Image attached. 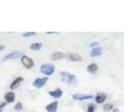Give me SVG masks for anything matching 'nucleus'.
I'll return each instance as SVG.
<instances>
[{
  "instance_id": "nucleus-1",
  "label": "nucleus",
  "mask_w": 124,
  "mask_h": 112,
  "mask_svg": "<svg viewBox=\"0 0 124 112\" xmlns=\"http://www.w3.org/2000/svg\"><path fill=\"white\" fill-rule=\"evenodd\" d=\"M61 78H62V82L69 84V85L75 84L77 82V78L74 75H71L69 73H66V72H61Z\"/></svg>"
},
{
  "instance_id": "nucleus-2",
  "label": "nucleus",
  "mask_w": 124,
  "mask_h": 112,
  "mask_svg": "<svg viewBox=\"0 0 124 112\" xmlns=\"http://www.w3.org/2000/svg\"><path fill=\"white\" fill-rule=\"evenodd\" d=\"M40 71L43 74L47 75V76H50V75L53 74V72H54V65L53 64H42L40 66Z\"/></svg>"
},
{
  "instance_id": "nucleus-3",
  "label": "nucleus",
  "mask_w": 124,
  "mask_h": 112,
  "mask_svg": "<svg viewBox=\"0 0 124 112\" xmlns=\"http://www.w3.org/2000/svg\"><path fill=\"white\" fill-rule=\"evenodd\" d=\"M22 64L27 69H30L34 66V61L32 60L31 58H29V57H27V56L25 55L22 56Z\"/></svg>"
},
{
  "instance_id": "nucleus-4",
  "label": "nucleus",
  "mask_w": 124,
  "mask_h": 112,
  "mask_svg": "<svg viewBox=\"0 0 124 112\" xmlns=\"http://www.w3.org/2000/svg\"><path fill=\"white\" fill-rule=\"evenodd\" d=\"M47 81H48V78H39L33 82V85L36 88H41L47 83Z\"/></svg>"
},
{
  "instance_id": "nucleus-5",
  "label": "nucleus",
  "mask_w": 124,
  "mask_h": 112,
  "mask_svg": "<svg viewBox=\"0 0 124 112\" xmlns=\"http://www.w3.org/2000/svg\"><path fill=\"white\" fill-rule=\"evenodd\" d=\"M66 59L68 61H71V62H80V61H82L81 56H79L77 53H68L66 55Z\"/></svg>"
},
{
  "instance_id": "nucleus-6",
  "label": "nucleus",
  "mask_w": 124,
  "mask_h": 112,
  "mask_svg": "<svg viewBox=\"0 0 124 112\" xmlns=\"http://www.w3.org/2000/svg\"><path fill=\"white\" fill-rule=\"evenodd\" d=\"M93 95H85V94H81V93H76L73 95V99L78 100V101H84L87 99H92Z\"/></svg>"
},
{
  "instance_id": "nucleus-7",
  "label": "nucleus",
  "mask_w": 124,
  "mask_h": 112,
  "mask_svg": "<svg viewBox=\"0 0 124 112\" xmlns=\"http://www.w3.org/2000/svg\"><path fill=\"white\" fill-rule=\"evenodd\" d=\"M64 57H65V54H64V53H62V52H59V51H55V52L51 53V55H50L51 60H53V61H59V60H62V58H64Z\"/></svg>"
},
{
  "instance_id": "nucleus-8",
  "label": "nucleus",
  "mask_w": 124,
  "mask_h": 112,
  "mask_svg": "<svg viewBox=\"0 0 124 112\" xmlns=\"http://www.w3.org/2000/svg\"><path fill=\"white\" fill-rule=\"evenodd\" d=\"M22 55V52L21 51H14V52H11L9 54H8L4 57L3 60H8V59H17L19 57H21Z\"/></svg>"
},
{
  "instance_id": "nucleus-9",
  "label": "nucleus",
  "mask_w": 124,
  "mask_h": 112,
  "mask_svg": "<svg viewBox=\"0 0 124 112\" xmlns=\"http://www.w3.org/2000/svg\"><path fill=\"white\" fill-rule=\"evenodd\" d=\"M57 108H58V103L57 102H53V103H51V104L46 106V109L48 112H56Z\"/></svg>"
},
{
  "instance_id": "nucleus-10",
  "label": "nucleus",
  "mask_w": 124,
  "mask_h": 112,
  "mask_svg": "<svg viewBox=\"0 0 124 112\" xmlns=\"http://www.w3.org/2000/svg\"><path fill=\"white\" fill-rule=\"evenodd\" d=\"M49 93H50V96H52L54 98H60L62 95V92L61 89H56L55 91H50Z\"/></svg>"
},
{
  "instance_id": "nucleus-11",
  "label": "nucleus",
  "mask_w": 124,
  "mask_h": 112,
  "mask_svg": "<svg viewBox=\"0 0 124 112\" xmlns=\"http://www.w3.org/2000/svg\"><path fill=\"white\" fill-rule=\"evenodd\" d=\"M23 79L22 77H19V78H17V79L13 81L12 83H11V85H10V89H11V90L16 89V88L18 87L19 85L21 84V82H23Z\"/></svg>"
},
{
  "instance_id": "nucleus-12",
  "label": "nucleus",
  "mask_w": 124,
  "mask_h": 112,
  "mask_svg": "<svg viewBox=\"0 0 124 112\" xmlns=\"http://www.w3.org/2000/svg\"><path fill=\"white\" fill-rule=\"evenodd\" d=\"M106 99V95L105 94V93H97V95L95 96V101H96L98 104L103 103Z\"/></svg>"
},
{
  "instance_id": "nucleus-13",
  "label": "nucleus",
  "mask_w": 124,
  "mask_h": 112,
  "mask_svg": "<svg viewBox=\"0 0 124 112\" xmlns=\"http://www.w3.org/2000/svg\"><path fill=\"white\" fill-rule=\"evenodd\" d=\"M101 53H102V49L100 47H95L91 51V56L92 57H97V56L101 55Z\"/></svg>"
},
{
  "instance_id": "nucleus-14",
  "label": "nucleus",
  "mask_w": 124,
  "mask_h": 112,
  "mask_svg": "<svg viewBox=\"0 0 124 112\" xmlns=\"http://www.w3.org/2000/svg\"><path fill=\"white\" fill-rule=\"evenodd\" d=\"M97 69H98V66H97V64H91L90 65H88L87 67V71L89 73H95L96 71H97Z\"/></svg>"
},
{
  "instance_id": "nucleus-15",
  "label": "nucleus",
  "mask_w": 124,
  "mask_h": 112,
  "mask_svg": "<svg viewBox=\"0 0 124 112\" xmlns=\"http://www.w3.org/2000/svg\"><path fill=\"white\" fill-rule=\"evenodd\" d=\"M5 99L8 103H12L14 99H15V94L13 93H7V94L5 95Z\"/></svg>"
},
{
  "instance_id": "nucleus-16",
  "label": "nucleus",
  "mask_w": 124,
  "mask_h": 112,
  "mask_svg": "<svg viewBox=\"0 0 124 112\" xmlns=\"http://www.w3.org/2000/svg\"><path fill=\"white\" fill-rule=\"evenodd\" d=\"M42 44L41 43H33L31 45V50H39L40 49H42Z\"/></svg>"
},
{
  "instance_id": "nucleus-17",
  "label": "nucleus",
  "mask_w": 124,
  "mask_h": 112,
  "mask_svg": "<svg viewBox=\"0 0 124 112\" xmlns=\"http://www.w3.org/2000/svg\"><path fill=\"white\" fill-rule=\"evenodd\" d=\"M112 108H113V106L111 104H106V105L104 106V110L105 111H109V110H111Z\"/></svg>"
},
{
  "instance_id": "nucleus-18",
  "label": "nucleus",
  "mask_w": 124,
  "mask_h": 112,
  "mask_svg": "<svg viewBox=\"0 0 124 112\" xmlns=\"http://www.w3.org/2000/svg\"><path fill=\"white\" fill-rule=\"evenodd\" d=\"M34 35H35V33H34V32H30V33H25V34H23V37H32V36H34Z\"/></svg>"
},
{
  "instance_id": "nucleus-19",
  "label": "nucleus",
  "mask_w": 124,
  "mask_h": 112,
  "mask_svg": "<svg viewBox=\"0 0 124 112\" xmlns=\"http://www.w3.org/2000/svg\"><path fill=\"white\" fill-rule=\"evenodd\" d=\"M23 108V105L21 104V103H18L16 106H15V109L17 110V111H19V110H21Z\"/></svg>"
},
{
  "instance_id": "nucleus-20",
  "label": "nucleus",
  "mask_w": 124,
  "mask_h": 112,
  "mask_svg": "<svg viewBox=\"0 0 124 112\" xmlns=\"http://www.w3.org/2000/svg\"><path fill=\"white\" fill-rule=\"evenodd\" d=\"M93 110H94V107H93V105L89 106V107H88V112H93Z\"/></svg>"
},
{
  "instance_id": "nucleus-21",
  "label": "nucleus",
  "mask_w": 124,
  "mask_h": 112,
  "mask_svg": "<svg viewBox=\"0 0 124 112\" xmlns=\"http://www.w3.org/2000/svg\"><path fill=\"white\" fill-rule=\"evenodd\" d=\"M6 106V103H2L1 105H0V112H2V110H3V107Z\"/></svg>"
},
{
  "instance_id": "nucleus-22",
  "label": "nucleus",
  "mask_w": 124,
  "mask_h": 112,
  "mask_svg": "<svg viewBox=\"0 0 124 112\" xmlns=\"http://www.w3.org/2000/svg\"><path fill=\"white\" fill-rule=\"evenodd\" d=\"M4 49H5V46H4V45H0V51L3 50Z\"/></svg>"
},
{
  "instance_id": "nucleus-23",
  "label": "nucleus",
  "mask_w": 124,
  "mask_h": 112,
  "mask_svg": "<svg viewBox=\"0 0 124 112\" xmlns=\"http://www.w3.org/2000/svg\"><path fill=\"white\" fill-rule=\"evenodd\" d=\"M112 112H119V110H118V108H114V109L112 110Z\"/></svg>"
},
{
  "instance_id": "nucleus-24",
  "label": "nucleus",
  "mask_w": 124,
  "mask_h": 112,
  "mask_svg": "<svg viewBox=\"0 0 124 112\" xmlns=\"http://www.w3.org/2000/svg\"><path fill=\"white\" fill-rule=\"evenodd\" d=\"M98 45V43H93L91 44V47H93V46H97Z\"/></svg>"
}]
</instances>
